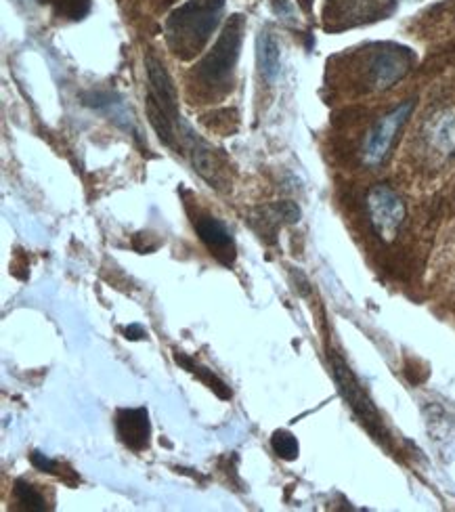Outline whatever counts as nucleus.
<instances>
[{"instance_id": "f257e3e1", "label": "nucleus", "mask_w": 455, "mask_h": 512, "mask_svg": "<svg viewBox=\"0 0 455 512\" xmlns=\"http://www.w3.org/2000/svg\"><path fill=\"white\" fill-rule=\"evenodd\" d=\"M225 0H187L170 13L166 21V42L170 51L181 59L198 55L219 26Z\"/></svg>"}, {"instance_id": "f03ea898", "label": "nucleus", "mask_w": 455, "mask_h": 512, "mask_svg": "<svg viewBox=\"0 0 455 512\" xmlns=\"http://www.w3.org/2000/svg\"><path fill=\"white\" fill-rule=\"evenodd\" d=\"M242 38H244V17L233 15L223 34L216 40L212 51L195 66V82L206 93H225L231 89L233 72L237 66V59H240L242 49Z\"/></svg>"}, {"instance_id": "7ed1b4c3", "label": "nucleus", "mask_w": 455, "mask_h": 512, "mask_svg": "<svg viewBox=\"0 0 455 512\" xmlns=\"http://www.w3.org/2000/svg\"><path fill=\"white\" fill-rule=\"evenodd\" d=\"M330 364H332V376L338 384V391H340L342 399L349 403V408L355 412V416L361 420L365 429L370 431V435L376 441L386 445L388 433L384 429V422L376 410V405L372 403L370 397H367L365 389L359 384L357 376L351 372L349 366H346V361L338 353L330 355Z\"/></svg>"}, {"instance_id": "20e7f679", "label": "nucleus", "mask_w": 455, "mask_h": 512, "mask_svg": "<svg viewBox=\"0 0 455 512\" xmlns=\"http://www.w3.org/2000/svg\"><path fill=\"white\" fill-rule=\"evenodd\" d=\"M414 105H416L414 99H409V101L397 105L395 110H390L388 114H384L372 126V131L367 133V137L363 141V152H361L363 154V162L367 166H378V164H382L388 158L390 149H393V145H395V139H397L399 131L405 126V122L409 120L411 112H414Z\"/></svg>"}, {"instance_id": "39448f33", "label": "nucleus", "mask_w": 455, "mask_h": 512, "mask_svg": "<svg viewBox=\"0 0 455 512\" xmlns=\"http://www.w3.org/2000/svg\"><path fill=\"white\" fill-rule=\"evenodd\" d=\"M367 215L378 236L390 242L395 240L405 221V204L393 187L384 183L374 185L367 194Z\"/></svg>"}, {"instance_id": "423d86ee", "label": "nucleus", "mask_w": 455, "mask_h": 512, "mask_svg": "<svg viewBox=\"0 0 455 512\" xmlns=\"http://www.w3.org/2000/svg\"><path fill=\"white\" fill-rule=\"evenodd\" d=\"M414 61V55L409 53V49L403 47H382L380 51H376L367 63V78H370V84L374 89H388L393 84L403 78Z\"/></svg>"}, {"instance_id": "0eeeda50", "label": "nucleus", "mask_w": 455, "mask_h": 512, "mask_svg": "<svg viewBox=\"0 0 455 512\" xmlns=\"http://www.w3.org/2000/svg\"><path fill=\"white\" fill-rule=\"evenodd\" d=\"M145 70H147V80H149L147 99L154 101L164 114H168L179 126H183L185 122L181 120V112H179L177 87H175V82H172L168 70L164 68V63L160 59H156L154 55H147Z\"/></svg>"}, {"instance_id": "6e6552de", "label": "nucleus", "mask_w": 455, "mask_h": 512, "mask_svg": "<svg viewBox=\"0 0 455 512\" xmlns=\"http://www.w3.org/2000/svg\"><path fill=\"white\" fill-rule=\"evenodd\" d=\"M195 231H198L200 240L204 242V246L210 250V254L214 256L216 261L223 265H233L235 256H237V248L233 242L231 231L227 229V225L214 217H200L195 221Z\"/></svg>"}, {"instance_id": "1a4fd4ad", "label": "nucleus", "mask_w": 455, "mask_h": 512, "mask_svg": "<svg viewBox=\"0 0 455 512\" xmlns=\"http://www.w3.org/2000/svg\"><path fill=\"white\" fill-rule=\"evenodd\" d=\"M116 433L120 441L133 452H143L149 445L151 424L145 408H124L116 414Z\"/></svg>"}, {"instance_id": "9d476101", "label": "nucleus", "mask_w": 455, "mask_h": 512, "mask_svg": "<svg viewBox=\"0 0 455 512\" xmlns=\"http://www.w3.org/2000/svg\"><path fill=\"white\" fill-rule=\"evenodd\" d=\"M428 143L441 156H453L455 154V114L453 112H441L430 122L428 128Z\"/></svg>"}, {"instance_id": "9b49d317", "label": "nucleus", "mask_w": 455, "mask_h": 512, "mask_svg": "<svg viewBox=\"0 0 455 512\" xmlns=\"http://www.w3.org/2000/svg\"><path fill=\"white\" fill-rule=\"evenodd\" d=\"M256 51H258L260 76H263L267 82H275L281 72V51H279V42L269 30L258 34Z\"/></svg>"}, {"instance_id": "f8f14e48", "label": "nucleus", "mask_w": 455, "mask_h": 512, "mask_svg": "<svg viewBox=\"0 0 455 512\" xmlns=\"http://www.w3.org/2000/svg\"><path fill=\"white\" fill-rule=\"evenodd\" d=\"M175 361H177L179 366H183L187 372H191L193 376H198L210 391H214V393H216V397L223 399V401L231 399V391H229V387H227V384H225L219 376H216L212 370L198 366V364H195L193 359H189L187 355H183V353H179V351H175Z\"/></svg>"}, {"instance_id": "ddd939ff", "label": "nucleus", "mask_w": 455, "mask_h": 512, "mask_svg": "<svg viewBox=\"0 0 455 512\" xmlns=\"http://www.w3.org/2000/svg\"><path fill=\"white\" fill-rule=\"evenodd\" d=\"M13 494H15V500L17 504L24 508V510H30V512H42V510H49L47 506V498L42 496L40 489L36 485H32L30 481H24L19 479L15 481L13 485Z\"/></svg>"}, {"instance_id": "4468645a", "label": "nucleus", "mask_w": 455, "mask_h": 512, "mask_svg": "<svg viewBox=\"0 0 455 512\" xmlns=\"http://www.w3.org/2000/svg\"><path fill=\"white\" fill-rule=\"evenodd\" d=\"M271 445H273V452H275L281 460L292 462V460L298 458V452H300L298 441H296V437H294L292 433H288V431H277V433L273 435V439H271Z\"/></svg>"}, {"instance_id": "2eb2a0df", "label": "nucleus", "mask_w": 455, "mask_h": 512, "mask_svg": "<svg viewBox=\"0 0 455 512\" xmlns=\"http://www.w3.org/2000/svg\"><path fill=\"white\" fill-rule=\"evenodd\" d=\"M55 9L61 17H68L72 21H80L91 11V0H53Z\"/></svg>"}, {"instance_id": "dca6fc26", "label": "nucleus", "mask_w": 455, "mask_h": 512, "mask_svg": "<svg viewBox=\"0 0 455 512\" xmlns=\"http://www.w3.org/2000/svg\"><path fill=\"white\" fill-rule=\"evenodd\" d=\"M30 462L40 473H57V468H59L57 460H51L49 456H45L42 452H32Z\"/></svg>"}, {"instance_id": "f3484780", "label": "nucleus", "mask_w": 455, "mask_h": 512, "mask_svg": "<svg viewBox=\"0 0 455 512\" xmlns=\"http://www.w3.org/2000/svg\"><path fill=\"white\" fill-rule=\"evenodd\" d=\"M273 9L279 17H284V19L292 17V7L288 5V0H273Z\"/></svg>"}, {"instance_id": "a211bd4d", "label": "nucleus", "mask_w": 455, "mask_h": 512, "mask_svg": "<svg viewBox=\"0 0 455 512\" xmlns=\"http://www.w3.org/2000/svg\"><path fill=\"white\" fill-rule=\"evenodd\" d=\"M124 334H126V338H128V340H141V338H145V336H147V332H145L141 326H137V324L128 326V328L124 330Z\"/></svg>"}]
</instances>
